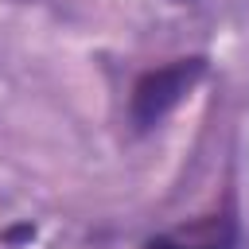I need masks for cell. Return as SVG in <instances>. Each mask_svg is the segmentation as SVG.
Wrapping results in <instances>:
<instances>
[{"instance_id":"1","label":"cell","mask_w":249,"mask_h":249,"mask_svg":"<svg viewBox=\"0 0 249 249\" xmlns=\"http://www.w3.org/2000/svg\"><path fill=\"white\" fill-rule=\"evenodd\" d=\"M206 78V58L202 54H187V58H171L156 70H144L132 82L128 93V121L136 132L156 128L198 82Z\"/></svg>"},{"instance_id":"2","label":"cell","mask_w":249,"mask_h":249,"mask_svg":"<svg viewBox=\"0 0 249 249\" xmlns=\"http://www.w3.org/2000/svg\"><path fill=\"white\" fill-rule=\"evenodd\" d=\"M144 249H237V222L230 210L198 218L183 230L171 233H156L144 241Z\"/></svg>"},{"instance_id":"3","label":"cell","mask_w":249,"mask_h":249,"mask_svg":"<svg viewBox=\"0 0 249 249\" xmlns=\"http://www.w3.org/2000/svg\"><path fill=\"white\" fill-rule=\"evenodd\" d=\"M31 233H35L31 226H16V230H8V233H4V241H19V237H31Z\"/></svg>"}]
</instances>
